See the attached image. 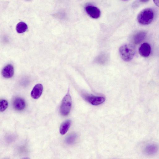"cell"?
I'll use <instances>...</instances> for the list:
<instances>
[{
	"label": "cell",
	"mask_w": 159,
	"mask_h": 159,
	"mask_svg": "<svg viewBox=\"0 0 159 159\" xmlns=\"http://www.w3.org/2000/svg\"><path fill=\"white\" fill-rule=\"evenodd\" d=\"M135 51L134 46L130 43L123 45L119 48V53L121 57L126 61H129L133 58Z\"/></svg>",
	"instance_id": "cell-1"
},
{
	"label": "cell",
	"mask_w": 159,
	"mask_h": 159,
	"mask_svg": "<svg viewBox=\"0 0 159 159\" xmlns=\"http://www.w3.org/2000/svg\"><path fill=\"white\" fill-rule=\"evenodd\" d=\"M154 13L153 10L150 8L145 9L141 11L137 17L138 22L142 25H147L153 20Z\"/></svg>",
	"instance_id": "cell-2"
},
{
	"label": "cell",
	"mask_w": 159,
	"mask_h": 159,
	"mask_svg": "<svg viewBox=\"0 0 159 159\" xmlns=\"http://www.w3.org/2000/svg\"><path fill=\"white\" fill-rule=\"evenodd\" d=\"M72 104L71 97L69 93L64 97L60 108L61 114L63 116L68 115L70 112Z\"/></svg>",
	"instance_id": "cell-3"
},
{
	"label": "cell",
	"mask_w": 159,
	"mask_h": 159,
	"mask_svg": "<svg viewBox=\"0 0 159 159\" xmlns=\"http://www.w3.org/2000/svg\"><path fill=\"white\" fill-rule=\"evenodd\" d=\"M43 90V87L40 84H36L33 88L31 93V95L34 99L39 98L42 94Z\"/></svg>",
	"instance_id": "cell-8"
},
{
	"label": "cell",
	"mask_w": 159,
	"mask_h": 159,
	"mask_svg": "<svg viewBox=\"0 0 159 159\" xmlns=\"http://www.w3.org/2000/svg\"><path fill=\"white\" fill-rule=\"evenodd\" d=\"M85 98L90 103L93 105H98L103 103L105 98L102 97L94 96H85Z\"/></svg>",
	"instance_id": "cell-5"
},
{
	"label": "cell",
	"mask_w": 159,
	"mask_h": 159,
	"mask_svg": "<svg viewBox=\"0 0 159 159\" xmlns=\"http://www.w3.org/2000/svg\"><path fill=\"white\" fill-rule=\"evenodd\" d=\"M154 3L157 5H158V4H159V0H156V1H154Z\"/></svg>",
	"instance_id": "cell-16"
},
{
	"label": "cell",
	"mask_w": 159,
	"mask_h": 159,
	"mask_svg": "<svg viewBox=\"0 0 159 159\" xmlns=\"http://www.w3.org/2000/svg\"><path fill=\"white\" fill-rule=\"evenodd\" d=\"M71 124L70 120H67L61 125L60 128V132L62 135L65 134L68 130Z\"/></svg>",
	"instance_id": "cell-12"
},
{
	"label": "cell",
	"mask_w": 159,
	"mask_h": 159,
	"mask_svg": "<svg viewBox=\"0 0 159 159\" xmlns=\"http://www.w3.org/2000/svg\"><path fill=\"white\" fill-rule=\"evenodd\" d=\"M151 48L150 45L147 43H144L140 46L139 52L140 55L144 57H148L150 54Z\"/></svg>",
	"instance_id": "cell-6"
},
{
	"label": "cell",
	"mask_w": 159,
	"mask_h": 159,
	"mask_svg": "<svg viewBox=\"0 0 159 159\" xmlns=\"http://www.w3.org/2000/svg\"><path fill=\"white\" fill-rule=\"evenodd\" d=\"M13 105L15 109L18 111H21L25 108V102L23 99L20 98H17L14 100Z\"/></svg>",
	"instance_id": "cell-9"
},
{
	"label": "cell",
	"mask_w": 159,
	"mask_h": 159,
	"mask_svg": "<svg viewBox=\"0 0 159 159\" xmlns=\"http://www.w3.org/2000/svg\"><path fill=\"white\" fill-rule=\"evenodd\" d=\"M146 35L145 32L139 31L136 33L133 36V40L135 44H139L141 43L144 39Z\"/></svg>",
	"instance_id": "cell-10"
},
{
	"label": "cell",
	"mask_w": 159,
	"mask_h": 159,
	"mask_svg": "<svg viewBox=\"0 0 159 159\" xmlns=\"http://www.w3.org/2000/svg\"><path fill=\"white\" fill-rule=\"evenodd\" d=\"M8 102L4 99L0 100V112L4 111L8 106Z\"/></svg>",
	"instance_id": "cell-15"
},
{
	"label": "cell",
	"mask_w": 159,
	"mask_h": 159,
	"mask_svg": "<svg viewBox=\"0 0 159 159\" xmlns=\"http://www.w3.org/2000/svg\"><path fill=\"white\" fill-rule=\"evenodd\" d=\"M158 150L157 145L155 144L149 145L146 146L145 149L146 153L149 155H152L155 154Z\"/></svg>",
	"instance_id": "cell-11"
},
{
	"label": "cell",
	"mask_w": 159,
	"mask_h": 159,
	"mask_svg": "<svg viewBox=\"0 0 159 159\" xmlns=\"http://www.w3.org/2000/svg\"><path fill=\"white\" fill-rule=\"evenodd\" d=\"M2 74L3 77L6 78H11L14 74L13 66L11 64H8L2 69Z\"/></svg>",
	"instance_id": "cell-7"
},
{
	"label": "cell",
	"mask_w": 159,
	"mask_h": 159,
	"mask_svg": "<svg viewBox=\"0 0 159 159\" xmlns=\"http://www.w3.org/2000/svg\"><path fill=\"white\" fill-rule=\"evenodd\" d=\"M85 10L87 14L92 18L97 19L101 15L100 10L95 6L88 5L85 7Z\"/></svg>",
	"instance_id": "cell-4"
},
{
	"label": "cell",
	"mask_w": 159,
	"mask_h": 159,
	"mask_svg": "<svg viewBox=\"0 0 159 159\" xmlns=\"http://www.w3.org/2000/svg\"><path fill=\"white\" fill-rule=\"evenodd\" d=\"M27 29L28 26L27 24L23 22H19L16 27V30L19 33H22L25 32Z\"/></svg>",
	"instance_id": "cell-13"
},
{
	"label": "cell",
	"mask_w": 159,
	"mask_h": 159,
	"mask_svg": "<svg viewBox=\"0 0 159 159\" xmlns=\"http://www.w3.org/2000/svg\"><path fill=\"white\" fill-rule=\"evenodd\" d=\"M77 138V135L75 134H72L69 135L66 139V142L68 144L74 143Z\"/></svg>",
	"instance_id": "cell-14"
}]
</instances>
